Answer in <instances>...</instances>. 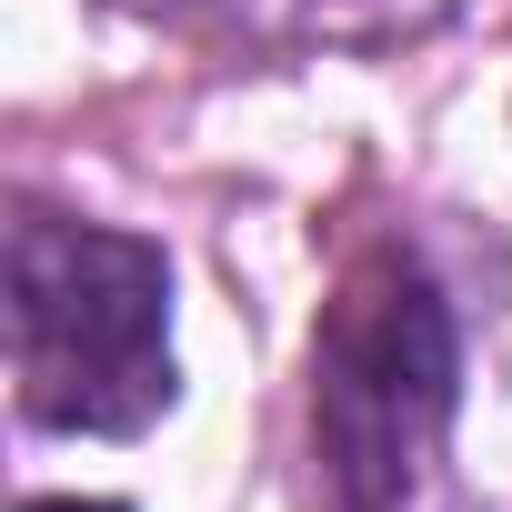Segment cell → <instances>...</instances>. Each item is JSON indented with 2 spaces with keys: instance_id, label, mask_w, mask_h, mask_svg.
<instances>
[{
  "instance_id": "1",
  "label": "cell",
  "mask_w": 512,
  "mask_h": 512,
  "mask_svg": "<svg viewBox=\"0 0 512 512\" xmlns=\"http://www.w3.org/2000/svg\"><path fill=\"white\" fill-rule=\"evenodd\" d=\"M11 382L41 432H141L171 412V262L131 231L11 221Z\"/></svg>"
},
{
  "instance_id": "2",
  "label": "cell",
  "mask_w": 512,
  "mask_h": 512,
  "mask_svg": "<svg viewBox=\"0 0 512 512\" xmlns=\"http://www.w3.org/2000/svg\"><path fill=\"white\" fill-rule=\"evenodd\" d=\"M452 322L412 262H372L322 342V472L332 512H442Z\"/></svg>"
},
{
  "instance_id": "3",
  "label": "cell",
  "mask_w": 512,
  "mask_h": 512,
  "mask_svg": "<svg viewBox=\"0 0 512 512\" xmlns=\"http://www.w3.org/2000/svg\"><path fill=\"white\" fill-rule=\"evenodd\" d=\"M121 11L221 31V41H262V51H392L442 31L462 0H121Z\"/></svg>"
},
{
  "instance_id": "4",
  "label": "cell",
  "mask_w": 512,
  "mask_h": 512,
  "mask_svg": "<svg viewBox=\"0 0 512 512\" xmlns=\"http://www.w3.org/2000/svg\"><path fill=\"white\" fill-rule=\"evenodd\" d=\"M31 512H121V502H31Z\"/></svg>"
}]
</instances>
